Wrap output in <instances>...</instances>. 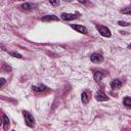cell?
I'll use <instances>...</instances> for the list:
<instances>
[{"mask_svg":"<svg viewBox=\"0 0 131 131\" xmlns=\"http://www.w3.org/2000/svg\"><path fill=\"white\" fill-rule=\"evenodd\" d=\"M0 82H1V83H0V85H1V86H3V85H4V83H5V79H4V78H1V79H0Z\"/></svg>","mask_w":131,"mask_h":131,"instance_id":"cell-19","label":"cell"},{"mask_svg":"<svg viewBox=\"0 0 131 131\" xmlns=\"http://www.w3.org/2000/svg\"><path fill=\"white\" fill-rule=\"evenodd\" d=\"M118 24H119L120 26H122V27H127V26H129V25H130L129 23H127V21H122V20L118 21Z\"/></svg>","mask_w":131,"mask_h":131,"instance_id":"cell-16","label":"cell"},{"mask_svg":"<svg viewBox=\"0 0 131 131\" xmlns=\"http://www.w3.org/2000/svg\"><path fill=\"white\" fill-rule=\"evenodd\" d=\"M80 3H87V0H78Z\"/></svg>","mask_w":131,"mask_h":131,"instance_id":"cell-20","label":"cell"},{"mask_svg":"<svg viewBox=\"0 0 131 131\" xmlns=\"http://www.w3.org/2000/svg\"><path fill=\"white\" fill-rule=\"evenodd\" d=\"M81 99H82V101L84 102V103H87L88 102V95H87V93L86 92H82V94H81Z\"/></svg>","mask_w":131,"mask_h":131,"instance_id":"cell-14","label":"cell"},{"mask_svg":"<svg viewBox=\"0 0 131 131\" xmlns=\"http://www.w3.org/2000/svg\"><path fill=\"white\" fill-rule=\"evenodd\" d=\"M96 28H97V30H98V32L100 33L101 36H103V37H111V31H110L108 28H106L104 26H97Z\"/></svg>","mask_w":131,"mask_h":131,"instance_id":"cell-2","label":"cell"},{"mask_svg":"<svg viewBox=\"0 0 131 131\" xmlns=\"http://www.w3.org/2000/svg\"><path fill=\"white\" fill-rule=\"evenodd\" d=\"M128 47H129V48H130V49H131V44H130V45H129V46H128Z\"/></svg>","mask_w":131,"mask_h":131,"instance_id":"cell-21","label":"cell"},{"mask_svg":"<svg viewBox=\"0 0 131 131\" xmlns=\"http://www.w3.org/2000/svg\"><path fill=\"white\" fill-rule=\"evenodd\" d=\"M90 59L92 62L94 63H100L102 60H103V57L99 54V53H93L91 56H90Z\"/></svg>","mask_w":131,"mask_h":131,"instance_id":"cell-3","label":"cell"},{"mask_svg":"<svg viewBox=\"0 0 131 131\" xmlns=\"http://www.w3.org/2000/svg\"><path fill=\"white\" fill-rule=\"evenodd\" d=\"M102 78H103V74H102L101 72H96V73L94 74V80H95L96 82H100V81L102 80Z\"/></svg>","mask_w":131,"mask_h":131,"instance_id":"cell-10","label":"cell"},{"mask_svg":"<svg viewBox=\"0 0 131 131\" xmlns=\"http://www.w3.org/2000/svg\"><path fill=\"white\" fill-rule=\"evenodd\" d=\"M32 89L34 91H37V92H41V91H44L46 89V86L43 85V84H38V85H35V86H32Z\"/></svg>","mask_w":131,"mask_h":131,"instance_id":"cell-8","label":"cell"},{"mask_svg":"<svg viewBox=\"0 0 131 131\" xmlns=\"http://www.w3.org/2000/svg\"><path fill=\"white\" fill-rule=\"evenodd\" d=\"M10 54H11L12 56H14V57H17V58H23V56H21L19 53H17V52H10Z\"/></svg>","mask_w":131,"mask_h":131,"instance_id":"cell-17","label":"cell"},{"mask_svg":"<svg viewBox=\"0 0 131 131\" xmlns=\"http://www.w3.org/2000/svg\"><path fill=\"white\" fill-rule=\"evenodd\" d=\"M121 12L124 13V14H130V15H131V6L126 7V8H123V9L121 10Z\"/></svg>","mask_w":131,"mask_h":131,"instance_id":"cell-15","label":"cell"},{"mask_svg":"<svg viewBox=\"0 0 131 131\" xmlns=\"http://www.w3.org/2000/svg\"><path fill=\"white\" fill-rule=\"evenodd\" d=\"M49 2H50L52 5H54V6L59 5V0H49Z\"/></svg>","mask_w":131,"mask_h":131,"instance_id":"cell-18","label":"cell"},{"mask_svg":"<svg viewBox=\"0 0 131 131\" xmlns=\"http://www.w3.org/2000/svg\"><path fill=\"white\" fill-rule=\"evenodd\" d=\"M95 98H96L97 101H105V100H107V96L102 92H98L95 95Z\"/></svg>","mask_w":131,"mask_h":131,"instance_id":"cell-7","label":"cell"},{"mask_svg":"<svg viewBox=\"0 0 131 131\" xmlns=\"http://www.w3.org/2000/svg\"><path fill=\"white\" fill-rule=\"evenodd\" d=\"M123 103H124V105H126V106H128V107H130L131 106V98L130 97H125L124 98V100H123Z\"/></svg>","mask_w":131,"mask_h":131,"instance_id":"cell-13","label":"cell"},{"mask_svg":"<svg viewBox=\"0 0 131 131\" xmlns=\"http://www.w3.org/2000/svg\"><path fill=\"white\" fill-rule=\"evenodd\" d=\"M34 6H35V5H33L32 3H24V4L21 5V8H23V9H26V10H31V9L34 8Z\"/></svg>","mask_w":131,"mask_h":131,"instance_id":"cell-11","label":"cell"},{"mask_svg":"<svg viewBox=\"0 0 131 131\" xmlns=\"http://www.w3.org/2000/svg\"><path fill=\"white\" fill-rule=\"evenodd\" d=\"M43 21H51V20H58V17L55 15H46L41 18Z\"/></svg>","mask_w":131,"mask_h":131,"instance_id":"cell-9","label":"cell"},{"mask_svg":"<svg viewBox=\"0 0 131 131\" xmlns=\"http://www.w3.org/2000/svg\"><path fill=\"white\" fill-rule=\"evenodd\" d=\"M3 124H4V129L5 130L8 129V127H9V120H8V118H7L6 115L3 116Z\"/></svg>","mask_w":131,"mask_h":131,"instance_id":"cell-12","label":"cell"},{"mask_svg":"<svg viewBox=\"0 0 131 131\" xmlns=\"http://www.w3.org/2000/svg\"><path fill=\"white\" fill-rule=\"evenodd\" d=\"M71 27H72V29L76 30L79 33H82V34H87L88 33L87 29L84 26H81V25H71Z\"/></svg>","mask_w":131,"mask_h":131,"instance_id":"cell-4","label":"cell"},{"mask_svg":"<svg viewBox=\"0 0 131 131\" xmlns=\"http://www.w3.org/2000/svg\"><path fill=\"white\" fill-rule=\"evenodd\" d=\"M60 17L63 20H72V19H75L76 18V15L73 14V13H61Z\"/></svg>","mask_w":131,"mask_h":131,"instance_id":"cell-5","label":"cell"},{"mask_svg":"<svg viewBox=\"0 0 131 131\" xmlns=\"http://www.w3.org/2000/svg\"><path fill=\"white\" fill-rule=\"evenodd\" d=\"M121 86H122V82L120 80H118V79H115V80H113L111 82V87L113 89H119Z\"/></svg>","mask_w":131,"mask_h":131,"instance_id":"cell-6","label":"cell"},{"mask_svg":"<svg viewBox=\"0 0 131 131\" xmlns=\"http://www.w3.org/2000/svg\"><path fill=\"white\" fill-rule=\"evenodd\" d=\"M23 115H24L26 124H27L29 127H34V122H35V120H34L33 116H32L29 112H27V111H24V112H23Z\"/></svg>","mask_w":131,"mask_h":131,"instance_id":"cell-1","label":"cell"}]
</instances>
